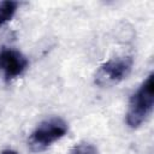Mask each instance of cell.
I'll use <instances>...</instances> for the list:
<instances>
[{
  "label": "cell",
  "instance_id": "6da1fadb",
  "mask_svg": "<svg viewBox=\"0 0 154 154\" xmlns=\"http://www.w3.org/2000/svg\"><path fill=\"white\" fill-rule=\"evenodd\" d=\"M154 105V75L150 73L131 96L126 112V124L138 128L152 113Z\"/></svg>",
  "mask_w": 154,
  "mask_h": 154
},
{
  "label": "cell",
  "instance_id": "7a4b0ae2",
  "mask_svg": "<svg viewBox=\"0 0 154 154\" xmlns=\"http://www.w3.org/2000/svg\"><path fill=\"white\" fill-rule=\"evenodd\" d=\"M67 132V124L59 117H52L41 122L31 132L28 144L35 153L46 150L54 142L60 140Z\"/></svg>",
  "mask_w": 154,
  "mask_h": 154
},
{
  "label": "cell",
  "instance_id": "3957f363",
  "mask_svg": "<svg viewBox=\"0 0 154 154\" xmlns=\"http://www.w3.org/2000/svg\"><path fill=\"white\" fill-rule=\"evenodd\" d=\"M134 60L131 57H118L103 63L95 73V84L111 87L125 79L131 72Z\"/></svg>",
  "mask_w": 154,
  "mask_h": 154
},
{
  "label": "cell",
  "instance_id": "277c9868",
  "mask_svg": "<svg viewBox=\"0 0 154 154\" xmlns=\"http://www.w3.org/2000/svg\"><path fill=\"white\" fill-rule=\"evenodd\" d=\"M28 59L17 49L4 48L0 52V69L4 71L6 81L20 76L28 67Z\"/></svg>",
  "mask_w": 154,
  "mask_h": 154
},
{
  "label": "cell",
  "instance_id": "5b68a950",
  "mask_svg": "<svg viewBox=\"0 0 154 154\" xmlns=\"http://www.w3.org/2000/svg\"><path fill=\"white\" fill-rule=\"evenodd\" d=\"M18 7V2L13 0H4L0 1V26L5 23L10 22Z\"/></svg>",
  "mask_w": 154,
  "mask_h": 154
},
{
  "label": "cell",
  "instance_id": "8992f818",
  "mask_svg": "<svg viewBox=\"0 0 154 154\" xmlns=\"http://www.w3.org/2000/svg\"><path fill=\"white\" fill-rule=\"evenodd\" d=\"M71 154H99L97 149L90 143H79L73 147Z\"/></svg>",
  "mask_w": 154,
  "mask_h": 154
},
{
  "label": "cell",
  "instance_id": "52a82bcc",
  "mask_svg": "<svg viewBox=\"0 0 154 154\" xmlns=\"http://www.w3.org/2000/svg\"><path fill=\"white\" fill-rule=\"evenodd\" d=\"M1 154H18V153L14 150H11V149H6V150H2Z\"/></svg>",
  "mask_w": 154,
  "mask_h": 154
}]
</instances>
